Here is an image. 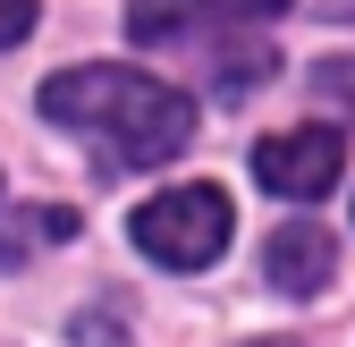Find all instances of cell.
I'll return each mask as SVG.
<instances>
[{"label": "cell", "mask_w": 355, "mask_h": 347, "mask_svg": "<svg viewBox=\"0 0 355 347\" xmlns=\"http://www.w3.org/2000/svg\"><path fill=\"white\" fill-rule=\"evenodd\" d=\"M34 102H42L51 127L94 136L102 169H161L195 136V102L178 94V85L144 76V68H60Z\"/></svg>", "instance_id": "cell-1"}, {"label": "cell", "mask_w": 355, "mask_h": 347, "mask_svg": "<svg viewBox=\"0 0 355 347\" xmlns=\"http://www.w3.org/2000/svg\"><path fill=\"white\" fill-rule=\"evenodd\" d=\"M127 237H136L144 263L161 271H211L220 254H229V195L220 187H169L153 203H136V221H127Z\"/></svg>", "instance_id": "cell-2"}, {"label": "cell", "mask_w": 355, "mask_h": 347, "mask_svg": "<svg viewBox=\"0 0 355 347\" xmlns=\"http://www.w3.org/2000/svg\"><path fill=\"white\" fill-rule=\"evenodd\" d=\"M347 169V136L338 127H288V136H262L254 144V178L288 195V203H322Z\"/></svg>", "instance_id": "cell-3"}, {"label": "cell", "mask_w": 355, "mask_h": 347, "mask_svg": "<svg viewBox=\"0 0 355 347\" xmlns=\"http://www.w3.org/2000/svg\"><path fill=\"white\" fill-rule=\"evenodd\" d=\"M288 0H127V34L136 42H178V34H203V26H262L279 17Z\"/></svg>", "instance_id": "cell-4"}, {"label": "cell", "mask_w": 355, "mask_h": 347, "mask_svg": "<svg viewBox=\"0 0 355 347\" xmlns=\"http://www.w3.org/2000/svg\"><path fill=\"white\" fill-rule=\"evenodd\" d=\"M262 271H271L279 296H322L330 271H338V246L322 221H279L271 237H262Z\"/></svg>", "instance_id": "cell-5"}, {"label": "cell", "mask_w": 355, "mask_h": 347, "mask_svg": "<svg viewBox=\"0 0 355 347\" xmlns=\"http://www.w3.org/2000/svg\"><path fill=\"white\" fill-rule=\"evenodd\" d=\"M60 237H76V212H68V203H34V212H17V221H9L0 263H26L34 246H60Z\"/></svg>", "instance_id": "cell-6"}, {"label": "cell", "mask_w": 355, "mask_h": 347, "mask_svg": "<svg viewBox=\"0 0 355 347\" xmlns=\"http://www.w3.org/2000/svg\"><path fill=\"white\" fill-rule=\"evenodd\" d=\"M34 34V0H0V42H26Z\"/></svg>", "instance_id": "cell-7"}]
</instances>
